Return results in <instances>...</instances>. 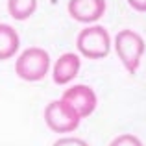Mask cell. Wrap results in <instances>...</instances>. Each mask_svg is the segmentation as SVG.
I'll return each instance as SVG.
<instances>
[{
  "label": "cell",
  "instance_id": "1",
  "mask_svg": "<svg viewBox=\"0 0 146 146\" xmlns=\"http://www.w3.org/2000/svg\"><path fill=\"white\" fill-rule=\"evenodd\" d=\"M50 70V56L39 46H30L19 56L15 63V72L24 82H39Z\"/></svg>",
  "mask_w": 146,
  "mask_h": 146
},
{
  "label": "cell",
  "instance_id": "2",
  "mask_svg": "<svg viewBox=\"0 0 146 146\" xmlns=\"http://www.w3.org/2000/svg\"><path fill=\"white\" fill-rule=\"evenodd\" d=\"M144 39L133 30H120L115 35V52H117L120 63L128 72H135L141 65V57L144 54Z\"/></svg>",
  "mask_w": 146,
  "mask_h": 146
},
{
  "label": "cell",
  "instance_id": "3",
  "mask_svg": "<svg viewBox=\"0 0 146 146\" xmlns=\"http://www.w3.org/2000/svg\"><path fill=\"white\" fill-rule=\"evenodd\" d=\"M76 48L87 59H104L111 50V37L104 26H89L78 33Z\"/></svg>",
  "mask_w": 146,
  "mask_h": 146
},
{
  "label": "cell",
  "instance_id": "4",
  "mask_svg": "<svg viewBox=\"0 0 146 146\" xmlns=\"http://www.w3.org/2000/svg\"><path fill=\"white\" fill-rule=\"evenodd\" d=\"M80 117L65 100H54L44 107V122L56 133H70L80 126Z\"/></svg>",
  "mask_w": 146,
  "mask_h": 146
},
{
  "label": "cell",
  "instance_id": "5",
  "mask_svg": "<svg viewBox=\"0 0 146 146\" xmlns=\"http://www.w3.org/2000/svg\"><path fill=\"white\" fill-rule=\"evenodd\" d=\"M61 100H65L68 106L74 107L76 113L82 118L89 117V115L96 109V104H98L96 93H94L89 85H72L70 89H67L63 93Z\"/></svg>",
  "mask_w": 146,
  "mask_h": 146
},
{
  "label": "cell",
  "instance_id": "6",
  "mask_svg": "<svg viewBox=\"0 0 146 146\" xmlns=\"http://www.w3.org/2000/svg\"><path fill=\"white\" fill-rule=\"evenodd\" d=\"M106 11V0H70L68 13L78 22H94Z\"/></svg>",
  "mask_w": 146,
  "mask_h": 146
},
{
  "label": "cell",
  "instance_id": "7",
  "mask_svg": "<svg viewBox=\"0 0 146 146\" xmlns=\"http://www.w3.org/2000/svg\"><path fill=\"white\" fill-rule=\"evenodd\" d=\"M80 67H82V61H80V56L78 54H72V52H67L56 61L52 68V78L57 85H67L70 83L72 80L78 76L80 72Z\"/></svg>",
  "mask_w": 146,
  "mask_h": 146
},
{
  "label": "cell",
  "instance_id": "8",
  "mask_svg": "<svg viewBox=\"0 0 146 146\" xmlns=\"http://www.w3.org/2000/svg\"><path fill=\"white\" fill-rule=\"evenodd\" d=\"M19 46H21V39H19L17 30L9 24L0 22V61L13 57L17 54Z\"/></svg>",
  "mask_w": 146,
  "mask_h": 146
},
{
  "label": "cell",
  "instance_id": "9",
  "mask_svg": "<svg viewBox=\"0 0 146 146\" xmlns=\"http://www.w3.org/2000/svg\"><path fill=\"white\" fill-rule=\"evenodd\" d=\"M37 0H7V11L15 21H26L33 15Z\"/></svg>",
  "mask_w": 146,
  "mask_h": 146
},
{
  "label": "cell",
  "instance_id": "10",
  "mask_svg": "<svg viewBox=\"0 0 146 146\" xmlns=\"http://www.w3.org/2000/svg\"><path fill=\"white\" fill-rule=\"evenodd\" d=\"M109 146H144V144L141 143L139 137L131 135V133H124V135L115 137V139L111 141Z\"/></svg>",
  "mask_w": 146,
  "mask_h": 146
},
{
  "label": "cell",
  "instance_id": "11",
  "mask_svg": "<svg viewBox=\"0 0 146 146\" xmlns=\"http://www.w3.org/2000/svg\"><path fill=\"white\" fill-rule=\"evenodd\" d=\"M54 146H89V144L78 137H63V139H57Z\"/></svg>",
  "mask_w": 146,
  "mask_h": 146
},
{
  "label": "cell",
  "instance_id": "12",
  "mask_svg": "<svg viewBox=\"0 0 146 146\" xmlns=\"http://www.w3.org/2000/svg\"><path fill=\"white\" fill-rule=\"evenodd\" d=\"M128 4L137 11H146V0H128Z\"/></svg>",
  "mask_w": 146,
  "mask_h": 146
}]
</instances>
